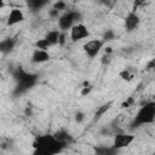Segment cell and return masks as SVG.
Instances as JSON below:
<instances>
[{"label":"cell","mask_w":155,"mask_h":155,"mask_svg":"<svg viewBox=\"0 0 155 155\" xmlns=\"http://www.w3.org/2000/svg\"><path fill=\"white\" fill-rule=\"evenodd\" d=\"M15 45H16V41L13 38H6L0 40V53L2 54L10 53L15 48Z\"/></svg>","instance_id":"12"},{"label":"cell","mask_w":155,"mask_h":155,"mask_svg":"<svg viewBox=\"0 0 155 155\" xmlns=\"http://www.w3.org/2000/svg\"><path fill=\"white\" fill-rule=\"evenodd\" d=\"M51 56L48 53V51H44V50H38L35 48L34 52L31 53V63H35V64H41V63H45L47 61H50Z\"/></svg>","instance_id":"11"},{"label":"cell","mask_w":155,"mask_h":155,"mask_svg":"<svg viewBox=\"0 0 155 155\" xmlns=\"http://www.w3.org/2000/svg\"><path fill=\"white\" fill-rule=\"evenodd\" d=\"M48 15H50V17H58V15H59V11H57V10H54V8H51L50 11H48Z\"/></svg>","instance_id":"26"},{"label":"cell","mask_w":155,"mask_h":155,"mask_svg":"<svg viewBox=\"0 0 155 155\" xmlns=\"http://www.w3.org/2000/svg\"><path fill=\"white\" fill-rule=\"evenodd\" d=\"M84 119H85V114H84L82 111H78V113L75 114V121H76L78 124L81 122Z\"/></svg>","instance_id":"23"},{"label":"cell","mask_w":155,"mask_h":155,"mask_svg":"<svg viewBox=\"0 0 155 155\" xmlns=\"http://www.w3.org/2000/svg\"><path fill=\"white\" fill-rule=\"evenodd\" d=\"M24 21V13L22 10L15 7L10 11L8 16H7V19H6V25L7 27H12V25H16L18 23H22Z\"/></svg>","instance_id":"8"},{"label":"cell","mask_w":155,"mask_h":155,"mask_svg":"<svg viewBox=\"0 0 155 155\" xmlns=\"http://www.w3.org/2000/svg\"><path fill=\"white\" fill-rule=\"evenodd\" d=\"M80 18H81V13L79 11H75V10L67 11L62 16L58 17V28L61 29V31H67L73 25L79 23L78 21Z\"/></svg>","instance_id":"4"},{"label":"cell","mask_w":155,"mask_h":155,"mask_svg":"<svg viewBox=\"0 0 155 155\" xmlns=\"http://www.w3.org/2000/svg\"><path fill=\"white\" fill-rule=\"evenodd\" d=\"M91 91H92V86H91V85H90V86H87V87H82V90H81V96H82V97H85V96L90 94V93H91Z\"/></svg>","instance_id":"22"},{"label":"cell","mask_w":155,"mask_h":155,"mask_svg":"<svg viewBox=\"0 0 155 155\" xmlns=\"http://www.w3.org/2000/svg\"><path fill=\"white\" fill-rule=\"evenodd\" d=\"M90 30L84 24V23H76L75 25H73L70 28V33H69V38L73 42H78L82 39H86L90 36Z\"/></svg>","instance_id":"6"},{"label":"cell","mask_w":155,"mask_h":155,"mask_svg":"<svg viewBox=\"0 0 155 155\" xmlns=\"http://www.w3.org/2000/svg\"><path fill=\"white\" fill-rule=\"evenodd\" d=\"M4 6H5V2H4L2 0H0V8H2Z\"/></svg>","instance_id":"29"},{"label":"cell","mask_w":155,"mask_h":155,"mask_svg":"<svg viewBox=\"0 0 155 155\" xmlns=\"http://www.w3.org/2000/svg\"><path fill=\"white\" fill-rule=\"evenodd\" d=\"M53 137H54V138H56V140H57L58 143H61L64 148H65V147H68L69 144H71V143L74 142L73 136H71L68 131H65L64 128L57 130V131L53 133Z\"/></svg>","instance_id":"10"},{"label":"cell","mask_w":155,"mask_h":155,"mask_svg":"<svg viewBox=\"0 0 155 155\" xmlns=\"http://www.w3.org/2000/svg\"><path fill=\"white\" fill-rule=\"evenodd\" d=\"M115 39V33H114V30H111V29H107L105 31H104V34H103V41L105 42V41H111V40H114Z\"/></svg>","instance_id":"19"},{"label":"cell","mask_w":155,"mask_h":155,"mask_svg":"<svg viewBox=\"0 0 155 155\" xmlns=\"http://www.w3.org/2000/svg\"><path fill=\"white\" fill-rule=\"evenodd\" d=\"M16 81H17V86H16V93H23L25 91H28L29 88H31L36 81H38V75L36 74H31V73H27L23 69L18 68L16 70V73L13 74Z\"/></svg>","instance_id":"2"},{"label":"cell","mask_w":155,"mask_h":155,"mask_svg":"<svg viewBox=\"0 0 155 155\" xmlns=\"http://www.w3.org/2000/svg\"><path fill=\"white\" fill-rule=\"evenodd\" d=\"M111 51H113V50H111V47H107V48H105V54H110V53H111Z\"/></svg>","instance_id":"27"},{"label":"cell","mask_w":155,"mask_h":155,"mask_svg":"<svg viewBox=\"0 0 155 155\" xmlns=\"http://www.w3.org/2000/svg\"><path fill=\"white\" fill-rule=\"evenodd\" d=\"M110 61H111L110 54H104V56L102 57V64H109Z\"/></svg>","instance_id":"25"},{"label":"cell","mask_w":155,"mask_h":155,"mask_svg":"<svg viewBox=\"0 0 155 155\" xmlns=\"http://www.w3.org/2000/svg\"><path fill=\"white\" fill-rule=\"evenodd\" d=\"M133 104H134V98H133V97H128V98L121 104V107H122V108H130V107L133 105Z\"/></svg>","instance_id":"21"},{"label":"cell","mask_w":155,"mask_h":155,"mask_svg":"<svg viewBox=\"0 0 155 155\" xmlns=\"http://www.w3.org/2000/svg\"><path fill=\"white\" fill-rule=\"evenodd\" d=\"M136 140V136L131 133H116L113 139V148L116 150L130 147Z\"/></svg>","instance_id":"5"},{"label":"cell","mask_w":155,"mask_h":155,"mask_svg":"<svg viewBox=\"0 0 155 155\" xmlns=\"http://www.w3.org/2000/svg\"><path fill=\"white\" fill-rule=\"evenodd\" d=\"M27 5H28V7L31 8L33 11H36V10L42 8L45 5H47V1H45V0H29V1L27 2Z\"/></svg>","instance_id":"15"},{"label":"cell","mask_w":155,"mask_h":155,"mask_svg":"<svg viewBox=\"0 0 155 155\" xmlns=\"http://www.w3.org/2000/svg\"><path fill=\"white\" fill-rule=\"evenodd\" d=\"M119 75H120V78H121L122 80H125V81H131V80L133 79V76H134V73H133L132 69L126 68V69H124L122 71H120Z\"/></svg>","instance_id":"18"},{"label":"cell","mask_w":155,"mask_h":155,"mask_svg":"<svg viewBox=\"0 0 155 155\" xmlns=\"http://www.w3.org/2000/svg\"><path fill=\"white\" fill-rule=\"evenodd\" d=\"M59 34H61V30H57V29H54V30H50V31L46 34L45 39L51 44V46H53V45L58 44Z\"/></svg>","instance_id":"14"},{"label":"cell","mask_w":155,"mask_h":155,"mask_svg":"<svg viewBox=\"0 0 155 155\" xmlns=\"http://www.w3.org/2000/svg\"><path fill=\"white\" fill-rule=\"evenodd\" d=\"M52 8L57 10V11H63V10L67 8V2H64V1H56L53 4V7Z\"/></svg>","instance_id":"20"},{"label":"cell","mask_w":155,"mask_h":155,"mask_svg":"<svg viewBox=\"0 0 155 155\" xmlns=\"http://www.w3.org/2000/svg\"><path fill=\"white\" fill-rule=\"evenodd\" d=\"M103 46H104V41H103V40L93 39V40H87V41L82 45V48H84L85 53H86L90 58H94V57L101 52V50L103 48Z\"/></svg>","instance_id":"7"},{"label":"cell","mask_w":155,"mask_h":155,"mask_svg":"<svg viewBox=\"0 0 155 155\" xmlns=\"http://www.w3.org/2000/svg\"><path fill=\"white\" fill-rule=\"evenodd\" d=\"M93 149L96 155H117V151H119L113 147H105V145H97Z\"/></svg>","instance_id":"13"},{"label":"cell","mask_w":155,"mask_h":155,"mask_svg":"<svg viewBox=\"0 0 155 155\" xmlns=\"http://www.w3.org/2000/svg\"><path fill=\"white\" fill-rule=\"evenodd\" d=\"M139 23H140V18L139 16L136 13V12H130L126 17H125V29L127 31H133L136 30L138 27H139Z\"/></svg>","instance_id":"9"},{"label":"cell","mask_w":155,"mask_h":155,"mask_svg":"<svg viewBox=\"0 0 155 155\" xmlns=\"http://www.w3.org/2000/svg\"><path fill=\"white\" fill-rule=\"evenodd\" d=\"M154 120H155V102L150 101L140 107V109L134 116L133 125L134 126L149 125V124H153Z\"/></svg>","instance_id":"3"},{"label":"cell","mask_w":155,"mask_h":155,"mask_svg":"<svg viewBox=\"0 0 155 155\" xmlns=\"http://www.w3.org/2000/svg\"><path fill=\"white\" fill-rule=\"evenodd\" d=\"M25 114H27L28 116H29V115H31V110H30L29 108H27V109H25Z\"/></svg>","instance_id":"28"},{"label":"cell","mask_w":155,"mask_h":155,"mask_svg":"<svg viewBox=\"0 0 155 155\" xmlns=\"http://www.w3.org/2000/svg\"><path fill=\"white\" fill-rule=\"evenodd\" d=\"M48 47H51V44H50L45 38L39 39V40H36V42H35V48H38V50L47 51V50H48Z\"/></svg>","instance_id":"17"},{"label":"cell","mask_w":155,"mask_h":155,"mask_svg":"<svg viewBox=\"0 0 155 155\" xmlns=\"http://www.w3.org/2000/svg\"><path fill=\"white\" fill-rule=\"evenodd\" d=\"M110 107H111V102H108V103H105V104H103L102 107H99L98 108V110L96 111V114H94V120H99L109 109H110Z\"/></svg>","instance_id":"16"},{"label":"cell","mask_w":155,"mask_h":155,"mask_svg":"<svg viewBox=\"0 0 155 155\" xmlns=\"http://www.w3.org/2000/svg\"><path fill=\"white\" fill-rule=\"evenodd\" d=\"M33 155H57L64 147L56 140L53 134L38 136L33 142Z\"/></svg>","instance_id":"1"},{"label":"cell","mask_w":155,"mask_h":155,"mask_svg":"<svg viewBox=\"0 0 155 155\" xmlns=\"http://www.w3.org/2000/svg\"><path fill=\"white\" fill-rule=\"evenodd\" d=\"M65 42V31H61L59 38H58V44L59 45H64Z\"/></svg>","instance_id":"24"}]
</instances>
